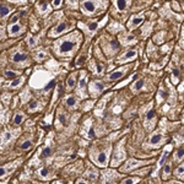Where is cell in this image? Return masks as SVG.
I'll return each instance as SVG.
<instances>
[{
	"instance_id": "8992f818",
	"label": "cell",
	"mask_w": 184,
	"mask_h": 184,
	"mask_svg": "<svg viewBox=\"0 0 184 184\" xmlns=\"http://www.w3.org/2000/svg\"><path fill=\"white\" fill-rule=\"evenodd\" d=\"M152 161H140V160H135V158H130L125 162V165L122 167V172H131L136 167H141L144 165L151 163Z\"/></svg>"
},
{
	"instance_id": "484cf974",
	"label": "cell",
	"mask_w": 184,
	"mask_h": 184,
	"mask_svg": "<svg viewBox=\"0 0 184 184\" xmlns=\"http://www.w3.org/2000/svg\"><path fill=\"white\" fill-rule=\"evenodd\" d=\"M167 96H168V93L165 92V90H163L162 86H161L160 90H158V92H157V102H158V103H162V101L165 98H167Z\"/></svg>"
},
{
	"instance_id": "1f68e13d",
	"label": "cell",
	"mask_w": 184,
	"mask_h": 184,
	"mask_svg": "<svg viewBox=\"0 0 184 184\" xmlns=\"http://www.w3.org/2000/svg\"><path fill=\"white\" fill-rule=\"evenodd\" d=\"M174 174H176V177H178V178H181V179H183L184 181V163L183 165H181V166L176 170Z\"/></svg>"
},
{
	"instance_id": "f5cc1de1",
	"label": "cell",
	"mask_w": 184,
	"mask_h": 184,
	"mask_svg": "<svg viewBox=\"0 0 184 184\" xmlns=\"http://www.w3.org/2000/svg\"><path fill=\"white\" fill-rule=\"evenodd\" d=\"M183 122H184V114H183Z\"/></svg>"
},
{
	"instance_id": "b9f144b4",
	"label": "cell",
	"mask_w": 184,
	"mask_h": 184,
	"mask_svg": "<svg viewBox=\"0 0 184 184\" xmlns=\"http://www.w3.org/2000/svg\"><path fill=\"white\" fill-rule=\"evenodd\" d=\"M172 9H173L174 11H181V6H179V4H178L177 1H173V3H172Z\"/></svg>"
},
{
	"instance_id": "9c48e42d",
	"label": "cell",
	"mask_w": 184,
	"mask_h": 184,
	"mask_svg": "<svg viewBox=\"0 0 184 184\" xmlns=\"http://www.w3.org/2000/svg\"><path fill=\"white\" fill-rule=\"evenodd\" d=\"M145 20V15L144 14H135V15H131V17L129 18L128 21V25L127 27L129 29H138L139 26H141L142 22Z\"/></svg>"
},
{
	"instance_id": "6da1fadb",
	"label": "cell",
	"mask_w": 184,
	"mask_h": 184,
	"mask_svg": "<svg viewBox=\"0 0 184 184\" xmlns=\"http://www.w3.org/2000/svg\"><path fill=\"white\" fill-rule=\"evenodd\" d=\"M82 37L80 32H72L69 36L61 38L54 44V53L58 57H70L80 47Z\"/></svg>"
},
{
	"instance_id": "f907efd6",
	"label": "cell",
	"mask_w": 184,
	"mask_h": 184,
	"mask_svg": "<svg viewBox=\"0 0 184 184\" xmlns=\"http://www.w3.org/2000/svg\"><path fill=\"white\" fill-rule=\"evenodd\" d=\"M9 1H11V3H22L24 0H9Z\"/></svg>"
},
{
	"instance_id": "ac0fdd59",
	"label": "cell",
	"mask_w": 184,
	"mask_h": 184,
	"mask_svg": "<svg viewBox=\"0 0 184 184\" xmlns=\"http://www.w3.org/2000/svg\"><path fill=\"white\" fill-rule=\"evenodd\" d=\"M171 150H172V145H168V146L163 150V154H162L161 158L158 160V163H157V170H158L161 166H163V165H165V162H166V160H167V157H168L170 154H171Z\"/></svg>"
},
{
	"instance_id": "f1b7e54d",
	"label": "cell",
	"mask_w": 184,
	"mask_h": 184,
	"mask_svg": "<svg viewBox=\"0 0 184 184\" xmlns=\"http://www.w3.org/2000/svg\"><path fill=\"white\" fill-rule=\"evenodd\" d=\"M140 182V178L139 177H129V178H125L124 181H122L120 184H136Z\"/></svg>"
},
{
	"instance_id": "7a4b0ae2",
	"label": "cell",
	"mask_w": 184,
	"mask_h": 184,
	"mask_svg": "<svg viewBox=\"0 0 184 184\" xmlns=\"http://www.w3.org/2000/svg\"><path fill=\"white\" fill-rule=\"evenodd\" d=\"M106 4H107L106 0H82L80 6H81V11L85 15L95 16L106 9Z\"/></svg>"
},
{
	"instance_id": "ee69618b",
	"label": "cell",
	"mask_w": 184,
	"mask_h": 184,
	"mask_svg": "<svg viewBox=\"0 0 184 184\" xmlns=\"http://www.w3.org/2000/svg\"><path fill=\"white\" fill-rule=\"evenodd\" d=\"M5 76H6V77H11V79H13V77L16 76V72H15V71L8 70V71H5Z\"/></svg>"
},
{
	"instance_id": "ba28073f",
	"label": "cell",
	"mask_w": 184,
	"mask_h": 184,
	"mask_svg": "<svg viewBox=\"0 0 184 184\" xmlns=\"http://www.w3.org/2000/svg\"><path fill=\"white\" fill-rule=\"evenodd\" d=\"M136 57H138V49H129L117 58V64H125L129 61H133L136 59Z\"/></svg>"
},
{
	"instance_id": "cb8c5ba5",
	"label": "cell",
	"mask_w": 184,
	"mask_h": 184,
	"mask_svg": "<svg viewBox=\"0 0 184 184\" xmlns=\"http://www.w3.org/2000/svg\"><path fill=\"white\" fill-rule=\"evenodd\" d=\"M65 104L69 107V108H75L77 106V98L75 96H68L65 98Z\"/></svg>"
},
{
	"instance_id": "f35d334b",
	"label": "cell",
	"mask_w": 184,
	"mask_h": 184,
	"mask_svg": "<svg viewBox=\"0 0 184 184\" xmlns=\"http://www.w3.org/2000/svg\"><path fill=\"white\" fill-rule=\"evenodd\" d=\"M39 176L42 177V178H48L49 177V170L48 168H42V170L39 171Z\"/></svg>"
},
{
	"instance_id": "5b68a950",
	"label": "cell",
	"mask_w": 184,
	"mask_h": 184,
	"mask_svg": "<svg viewBox=\"0 0 184 184\" xmlns=\"http://www.w3.org/2000/svg\"><path fill=\"white\" fill-rule=\"evenodd\" d=\"M131 69V65H128V66H122V68H118L113 70L109 75H107V80L109 81H117V80H120L122 77H124L128 74V71Z\"/></svg>"
},
{
	"instance_id": "f546056e",
	"label": "cell",
	"mask_w": 184,
	"mask_h": 184,
	"mask_svg": "<svg viewBox=\"0 0 184 184\" xmlns=\"http://www.w3.org/2000/svg\"><path fill=\"white\" fill-rule=\"evenodd\" d=\"M171 170H172V165L168 162V163H166V165H165V167H163V174H162L163 179H166V178H168V177H170Z\"/></svg>"
},
{
	"instance_id": "603a6c76",
	"label": "cell",
	"mask_w": 184,
	"mask_h": 184,
	"mask_svg": "<svg viewBox=\"0 0 184 184\" xmlns=\"http://www.w3.org/2000/svg\"><path fill=\"white\" fill-rule=\"evenodd\" d=\"M10 13H11V9H10L9 6H6L5 4L0 3V18L6 17V16L10 14Z\"/></svg>"
},
{
	"instance_id": "bcb514c9",
	"label": "cell",
	"mask_w": 184,
	"mask_h": 184,
	"mask_svg": "<svg viewBox=\"0 0 184 184\" xmlns=\"http://www.w3.org/2000/svg\"><path fill=\"white\" fill-rule=\"evenodd\" d=\"M11 138V134L10 133H6L5 135H4V142H6V141H9V139Z\"/></svg>"
},
{
	"instance_id": "4316f807",
	"label": "cell",
	"mask_w": 184,
	"mask_h": 184,
	"mask_svg": "<svg viewBox=\"0 0 184 184\" xmlns=\"http://www.w3.org/2000/svg\"><path fill=\"white\" fill-rule=\"evenodd\" d=\"M38 10L42 15H47L49 11H50V6L47 4V3H43V4H39L38 6Z\"/></svg>"
},
{
	"instance_id": "7c38bea8",
	"label": "cell",
	"mask_w": 184,
	"mask_h": 184,
	"mask_svg": "<svg viewBox=\"0 0 184 184\" xmlns=\"http://www.w3.org/2000/svg\"><path fill=\"white\" fill-rule=\"evenodd\" d=\"M24 26L20 24V22H14V24H10L9 27H8V33L10 37H16V36H20L21 33H24Z\"/></svg>"
},
{
	"instance_id": "30bf717a",
	"label": "cell",
	"mask_w": 184,
	"mask_h": 184,
	"mask_svg": "<svg viewBox=\"0 0 184 184\" xmlns=\"http://www.w3.org/2000/svg\"><path fill=\"white\" fill-rule=\"evenodd\" d=\"M11 61L16 65H25L29 61V55L26 53H24V52L16 50L11 55Z\"/></svg>"
},
{
	"instance_id": "7dc6e473",
	"label": "cell",
	"mask_w": 184,
	"mask_h": 184,
	"mask_svg": "<svg viewBox=\"0 0 184 184\" xmlns=\"http://www.w3.org/2000/svg\"><path fill=\"white\" fill-rule=\"evenodd\" d=\"M178 91H179L181 93H183L184 92V81H182V84L178 86Z\"/></svg>"
},
{
	"instance_id": "60d3db41",
	"label": "cell",
	"mask_w": 184,
	"mask_h": 184,
	"mask_svg": "<svg viewBox=\"0 0 184 184\" xmlns=\"http://www.w3.org/2000/svg\"><path fill=\"white\" fill-rule=\"evenodd\" d=\"M31 146H32V142L29 141V140H26V141L20 146V149H21V150H29Z\"/></svg>"
},
{
	"instance_id": "ab89813d",
	"label": "cell",
	"mask_w": 184,
	"mask_h": 184,
	"mask_svg": "<svg viewBox=\"0 0 184 184\" xmlns=\"http://www.w3.org/2000/svg\"><path fill=\"white\" fill-rule=\"evenodd\" d=\"M38 107V102L37 101H31L29 104V111H36Z\"/></svg>"
},
{
	"instance_id": "e0dca14e",
	"label": "cell",
	"mask_w": 184,
	"mask_h": 184,
	"mask_svg": "<svg viewBox=\"0 0 184 184\" xmlns=\"http://www.w3.org/2000/svg\"><path fill=\"white\" fill-rule=\"evenodd\" d=\"M119 39H120V42L123 43L124 45H128V44H135V42H136V37H135L133 33H127L125 36L119 37Z\"/></svg>"
},
{
	"instance_id": "8d00e7d4",
	"label": "cell",
	"mask_w": 184,
	"mask_h": 184,
	"mask_svg": "<svg viewBox=\"0 0 184 184\" xmlns=\"http://www.w3.org/2000/svg\"><path fill=\"white\" fill-rule=\"evenodd\" d=\"M27 44H29V47H34V45L37 44V41H36V38H34L33 36H31V34H29V38H27Z\"/></svg>"
},
{
	"instance_id": "2e32d148",
	"label": "cell",
	"mask_w": 184,
	"mask_h": 184,
	"mask_svg": "<svg viewBox=\"0 0 184 184\" xmlns=\"http://www.w3.org/2000/svg\"><path fill=\"white\" fill-rule=\"evenodd\" d=\"M114 3V6H115V9L118 10V11H127L128 8L130 6V3H131V0H113Z\"/></svg>"
},
{
	"instance_id": "5bb4252c",
	"label": "cell",
	"mask_w": 184,
	"mask_h": 184,
	"mask_svg": "<svg viewBox=\"0 0 184 184\" xmlns=\"http://www.w3.org/2000/svg\"><path fill=\"white\" fill-rule=\"evenodd\" d=\"M103 90H104V84H103L102 81L95 80V81H92V82L90 84V91H91V93H92L93 96L99 95Z\"/></svg>"
},
{
	"instance_id": "d6a6232c",
	"label": "cell",
	"mask_w": 184,
	"mask_h": 184,
	"mask_svg": "<svg viewBox=\"0 0 184 184\" xmlns=\"http://www.w3.org/2000/svg\"><path fill=\"white\" fill-rule=\"evenodd\" d=\"M102 184H113L112 176H111V174L104 173V174H103V177H102Z\"/></svg>"
},
{
	"instance_id": "277c9868",
	"label": "cell",
	"mask_w": 184,
	"mask_h": 184,
	"mask_svg": "<svg viewBox=\"0 0 184 184\" xmlns=\"http://www.w3.org/2000/svg\"><path fill=\"white\" fill-rule=\"evenodd\" d=\"M165 139H166V136H165V133H163V130H156L155 133L151 135V138L147 140V142L145 144V149H150V147H158V146H161L163 141H165Z\"/></svg>"
},
{
	"instance_id": "3957f363",
	"label": "cell",
	"mask_w": 184,
	"mask_h": 184,
	"mask_svg": "<svg viewBox=\"0 0 184 184\" xmlns=\"http://www.w3.org/2000/svg\"><path fill=\"white\" fill-rule=\"evenodd\" d=\"M98 151L99 152H92V160L99 167H106L109 161V147H101Z\"/></svg>"
},
{
	"instance_id": "836d02e7",
	"label": "cell",
	"mask_w": 184,
	"mask_h": 184,
	"mask_svg": "<svg viewBox=\"0 0 184 184\" xmlns=\"http://www.w3.org/2000/svg\"><path fill=\"white\" fill-rule=\"evenodd\" d=\"M86 176H87L91 181H96V179H97V177H98V173H97L96 171L91 170L90 172H87V173H86Z\"/></svg>"
},
{
	"instance_id": "816d5d0a",
	"label": "cell",
	"mask_w": 184,
	"mask_h": 184,
	"mask_svg": "<svg viewBox=\"0 0 184 184\" xmlns=\"http://www.w3.org/2000/svg\"><path fill=\"white\" fill-rule=\"evenodd\" d=\"M181 98H182V101H184V92L182 93V96H181Z\"/></svg>"
},
{
	"instance_id": "44dd1931",
	"label": "cell",
	"mask_w": 184,
	"mask_h": 184,
	"mask_svg": "<svg viewBox=\"0 0 184 184\" xmlns=\"http://www.w3.org/2000/svg\"><path fill=\"white\" fill-rule=\"evenodd\" d=\"M15 167H16V163L11 165V166L8 165V166H4V167H0V178H3V177H5L6 174L11 173Z\"/></svg>"
},
{
	"instance_id": "f6af8a7d",
	"label": "cell",
	"mask_w": 184,
	"mask_h": 184,
	"mask_svg": "<svg viewBox=\"0 0 184 184\" xmlns=\"http://www.w3.org/2000/svg\"><path fill=\"white\" fill-rule=\"evenodd\" d=\"M61 3H63V0H53V8H60L61 6Z\"/></svg>"
},
{
	"instance_id": "52a82bcc",
	"label": "cell",
	"mask_w": 184,
	"mask_h": 184,
	"mask_svg": "<svg viewBox=\"0 0 184 184\" xmlns=\"http://www.w3.org/2000/svg\"><path fill=\"white\" fill-rule=\"evenodd\" d=\"M69 29H70V22L63 21V22L58 24L57 26H54L53 29H50L49 33H48V36H50V37H58V36L65 33L66 31H69Z\"/></svg>"
},
{
	"instance_id": "d590c367",
	"label": "cell",
	"mask_w": 184,
	"mask_h": 184,
	"mask_svg": "<svg viewBox=\"0 0 184 184\" xmlns=\"http://www.w3.org/2000/svg\"><path fill=\"white\" fill-rule=\"evenodd\" d=\"M96 70H95V72L96 74H98V75H101L102 72H103V65H102V63H99V61H96Z\"/></svg>"
},
{
	"instance_id": "c3c4849f",
	"label": "cell",
	"mask_w": 184,
	"mask_h": 184,
	"mask_svg": "<svg viewBox=\"0 0 184 184\" xmlns=\"http://www.w3.org/2000/svg\"><path fill=\"white\" fill-rule=\"evenodd\" d=\"M53 86H54V80H52V81H50V82H49V84L47 85V87H45V90H48V88H52Z\"/></svg>"
},
{
	"instance_id": "4dcf8cb0",
	"label": "cell",
	"mask_w": 184,
	"mask_h": 184,
	"mask_svg": "<svg viewBox=\"0 0 184 184\" xmlns=\"http://www.w3.org/2000/svg\"><path fill=\"white\" fill-rule=\"evenodd\" d=\"M24 114L22 113H16L14 117V119H13V122H14L15 125H20L21 123H22V120H24Z\"/></svg>"
},
{
	"instance_id": "681fc988",
	"label": "cell",
	"mask_w": 184,
	"mask_h": 184,
	"mask_svg": "<svg viewBox=\"0 0 184 184\" xmlns=\"http://www.w3.org/2000/svg\"><path fill=\"white\" fill-rule=\"evenodd\" d=\"M76 184H88V183H87L86 181H84V179H80V181L76 182Z\"/></svg>"
},
{
	"instance_id": "7bdbcfd3",
	"label": "cell",
	"mask_w": 184,
	"mask_h": 184,
	"mask_svg": "<svg viewBox=\"0 0 184 184\" xmlns=\"http://www.w3.org/2000/svg\"><path fill=\"white\" fill-rule=\"evenodd\" d=\"M52 154V151H50V149L49 147H47V149H44L42 152V157H48V156Z\"/></svg>"
},
{
	"instance_id": "4fadbf2b",
	"label": "cell",
	"mask_w": 184,
	"mask_h": 184,
	"mask_svg": "<svg viewBox=\"0 0 184 184\" xmlns=\"http://www.w3.org/2000/svg\"><path fill=\"white\" fill-rule=\"evenodd\" d=\"M86 87H87V74L86 71H81L80 79H79V87H77V93L80 92L81 97L86 96Z\"/></svg>"
},
{
	"instance_id": "83f0119b",
	"label": "cell",
	"mask_w": 184,
	"mask_h": 184,
	"mask_svg": "<svg viewBox=\"0 0 184 184\" xmlns=\"http://www.w3.org/2000/svg\"><path fill=\"white\" fill-rule=\"evenodd\" d=\"M165 36H166L165 32H158L155 37H154V42H155L156 44H162L163 41H165Z\"/></svg>"
},
{
	"instance_id": "d6986e66",
	"label": "cell",
	"mask_w": 184,
	"mask_h": 184,
	"mask_svg": "<svg viewBox=\"0 0 184 184\" xmlns=\"http://www.w3.org/2000/svg\"><path fill=\"white\" fill-rule=\"evenodd\" d=\"M183 160H184V147H181L179 150H177L173 154V161L176 163H181Z\"/></svg>"
},
{
	"instance_id": "ffe728a7",
	"label": "cell",
	"mask_w": 184,
	"mask_h": 184,
	"mask_svg": "<svg viewBox=\"0 0 184 184\" xmlns=\"http://www.w3.org/2000/svg\"><path fill=\"white\" fill-rule=\"evenodd\" d=\"M76 85V72H74V74H71L70 76L66 79V88L71 91L74 87Z\"/></svg>"
},
{
	"instance_id": "8fae6325",
	"label": "cell",
	"mask_w": 184,
	"mask_h": 184,
	"mask_svg": "<svg viewBox=\"0 0 184 184\" xmlns=\"http://www.w3.org/2000/svg\"><path fill=\"white\" fill-rule=\"evenodd\" d=\"M125 158V152H124V141H122L115 149V152H114V157H113V166H117L119 165L120 162H123V160Z\"/></svg>"
},
{
	"instance_id": "7402d4cb",
	"label": "cell",
	"mask_w": 184,
	"mask_h": 184,
	"mask_svg": "<svg viewBox=\"0 0 184 184\" xmlns=\"http://www.w3.org/2000/svg\"><path fill=\"white\" fill-rule=\"evenodd\" d=\"M144 86H145V80L144 79H139V80L134 81V84L131 85V90L134 92H138V91H140V90L144 88Z\"/></svg>"
},
{
	"instance_id": "74e56055",
	"label": "cell",
	"mask_w": 184,
	"mask_h": 184,
	"mask_svg": "<svg viewBox=\"0 0 184 184\" xmlns=\"http://www.w3.org/2000/svg\"><path fill=\"white\" fill-rule=\"evenodd\" d=\"M58 119L63 125H66V117L64 113H58Z\"/></svg>"
},
{
	"instance_id": "d4e9b609",
	"label": "cell",
	"mask_w": 184,
	"mask_h": 184,
	"mask_svg": "<svg viewBox=\"0 0 184 184\" xmlns=\"http://www.w3.org/2000/svg\"><path fill=\"white\" fill-rule=\"evenodd\" d=\"M24 81H25V79L21 76V77H16L14 79L10 84H9V87H11V88H16V87H20V86L24 84Z\"/></svg>"
},
{
	"instance_id": "e575fe53",
	"label": "cell",
	"mask_w": 184,
	"mask_h": 184,
	"mask_svg": "<svg viewBox=\"0 0 184 184\" xmlns=\"http://www.w3.org/2000/svg\"><path fill=\"white\" fill-rule=\"evenodd\" d=\"M172 82H173V84H178V82H179V71L178 70H173V74H172Z\"/></svg>"
},
{
	"instance_id": "9a60e30c",
	"label": "cell",
	"mask_w": 184,
	"mask_h": 184,
	"mask_svg": "<svg viewBox=\"0 0 184 184\" xmlns=\"http://www.w3.org/2000/svg\"><path fill=\"white\" fill-rule=\"evenodd\" d=\"M155 123H156V114L154 112V109L150 108L147 111V113H146V117H145V124H146V127L149 128V129H152V127L155 125Z\"/></svg>"
}]
</instances>
